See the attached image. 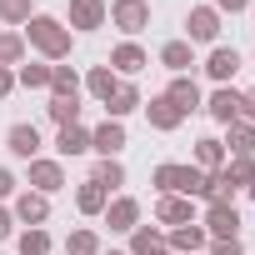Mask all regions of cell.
<instances>
[{"instance_id":"25","label":"cell","mask_w":255,"mask_h":255,"mask_svg":"<svg viewBox=\"0 0 255 255\" xmlns=\"http://www.w3.org/2000/svg\"><path fill=\"white\" fill-rule=\"evenodd\" d=\"M220 145H225V155H255V125L250 120H230Z\"/></svg>"},{"instance_id":"6","label":"cell","mask_w":255,"mask_h":255,"mask_svg":"<svg viewBox=\"0 0 255 255\" xmlns=\"http://www.w3.org/2000/svg\"><path fill=\"white\" fill-rule=\"evenodd\" d=\"M105 20H110V0H70V10H65L70 35H95Z\"/></svg>"},{"instance_id":"1","label":"cell","mask_w":255,"mask_h":255,"mask_svg":"<svg viewBox=\"0 0 255 255\" xmlns=\"http://www.w3.org/2000/svg\"><path fill=\"white\" fill-rule=\"evenodd\" d=\"M20 35H25V45H30L40 60H50V65L70 60V45H75V35H70V25H65L60 15H45V10H35V15L20 25Z\"/></svg>"},{"instance_id":"40","label":"cell","mask_w":255,"mask_h":255,"mask_svg":"<svg viewBox=\"0 0 255 255\" xmlns=\"http://www.w3.org/2000/svg\"><path fill=\"white\" fill-rule=\"evenodd\" d=\"M240 120H250V125H255V90H245V95H240Z\"/></svg>"},{"instance_id":"23","label":"cell","mask_w":255,"mask_h":255,"mask_svg":"<svg viewBox=\"0 0 255 255\" xmlns=\"http://www.w3.org/2000/svg\"><path fill=\"white\" fill-rule=\"evenodd\" d=\"M105 205H110V190H105V185H95V180L85 175V180L75 185V210L95 220V215H105Z\"/></svg>"},{"instance_id":"39","label":"cell","mask_w":255,"mask_h":255,"mask_svg":"<svg viewBox=\"0 0 255 255\" xmlns=\"http://www.w3.org/2000/svg\"><path fill=\"white\" fill-rule=\"evenodd\" d=\"M15 235V215H10V205H0V240H10Z\"/></svg>"},{"instance_id":"20","label":"cell","mask_w":255,"mask_h":255,"mask_svg":"<svg viewBox=\"0 0 255 255\" xmlns=\"http://www.w3.org/2000/svg\"><path fill=\"white\" fill-rule=\"evenodd\" d=\"M115 85H120V75H115L110 65H90V70L80 75V90H85L90 100H100V105H105V100L115 95Z\"/></svg>"},{"instance_id":"24","label":"cell","mask_w":255,"mask_h":255,"mask_svg":"<svg viewBox=\"0 0 255 255\" xmlns=\"http://www.w3.org/2000/svg\"><path fill=\"white\" fill-rule=\"evenodd\" d=\"M195 170H205V175H215V170H225V145H220V135H200L195 140V160H190Z\"/></svg>"},{"instance_id":"19","label":"cell","mask_w":255,"mask_h":255,"mask_svg":"<svg viewBox=\"0 0 255 255\" xmlns=\"http://www.w3.org/2000/svg\"><path fill=\"white\" fill-rule=\"evenodd\" d=\"M140 105H145L140 85H135V80H120V85H115V95L105 100V115H110V120H125V115H135Z\"/></svg>"},{"instance_id":"37","label":"cell","mask_w":255,"mask_h":255,"mask_svg":"<svg viewBox=\"0 0 255 255\" xmlns=\"http://www.w3.org/2000/svg\"><path fill=\"white\" fill-rule=\"evenodd\" d=\"M15 190H20L15 170H10V165H0V205H5V200H15Z\"/></svg>"},{"instance_id":"17","label":"cell","mask_w":255,"mask_h":255,"mask_svg":"<svg viewBox=\"0 0 255 255\" xmlns=\"http://www.w3.org/2000/svg\"><path fill=\"white\" fill-rule=\"evenodd\" d=\"M165 100H170L180 115H190V110H200V105H205V95H200L195 75H170V85H165Z\"/></svg>"},{"instance_id":"2","label":"cell","mask_w":255,"mask_h":255,"mask_svg":"<svg viewBox=\"0 0 255 255\" xmlns=\"http://www.w3.org/2000/svg\"><path fill=\"white\" fill-rule=\"evenodd\" d=\"M150 185H155L160 195L200 200V195H205V170H195L190 160H185V165H180V160H165V165H155V170H150Z\"/></svg>"},{"instance_id":"44","label":"cell","mask_w":255,"mask_h":255,"mask_svg":"<svg viewBox=\"0 0 255 255\" xmlns=\"http://www.w3.org/2000/svg\"><path fill=\"white\" fill-rule=\"evenodd\" d=\"M250 15H255V0H250Z\"/></svg>"},{"instance_id":"22","label":"cell","mask_w":255,"mask_h":255,"mask_svg":"<svg viewBox=\"0 0 255 255\" xmlns=\"http://www.w3.org/2000/svg\"><path fill=\"white\" fill-rule=\"evenodd\" d=\"M160 65L170 70V75H190V65H195V45L180 35V40H165L160 45Z\"/></svg>"},{"instance_id":"8","label":"cell","mask_w":255,"mask_h":255,"mask_svg":"<svg viewBox=\"0 0 255 255\" xmlns=\"http://www.w3.org/2000/svg\"><path fill=\"white\" fill-rule=\"evenodd\" d=\"M10 215H15V225H45V220H50V195L20 185L15 200H10Z\"/></svg>"},{"instance_id":"38","label":"cell","mask_w":255,"mask_h":255,"mask_svg":"<svg viewBox=\"0 0 255 255\" xmlns=\"http://www.w3.org/2000/svg\"><path fill=\"white\" fill-rule=\"evenodd\" d=\"M210 5H215L220 15H240V10H250V0H210Z\"/></svg>"},{"instance_id":"13","label":"cell","mask_w":255,"mask_h":255,"mask_svg":"<svg viewBox=\"0 0 255 255\" xmlns=\"http://www.w3.org/2000/svg\"><path fill=\"white\" fill-rule=\"evenodd\" d=\"M205 245H210V235H205V225H200V220L165 230V250H175V255H205Z\"/></svg>"},{"instance_id":"4","label":"cell","mask_w":255,"mask_h":255,"mask_svg":"<svg viewBox=\"0 0 255 255\" xmlns=\"http://www.w3.org/2000/svg\"><path fill=\"white\" fill-rule=\"evenodd\" d=\"M220 10L215 5H190L185 10V40L190 45H220Z\"/></svg>"},{"instance_id":"26","label":"cell","mask_w":255,"mask_h":255,"mask_svg":"<svg viewBox=\"0 0 255 255\" xmlns=\"http://www.w3.org/2000/svg\"><path fill=\"white\" fill-rule=\"evenodd\" d=\"M50 250H55V240H50L45 225H25L15 235V255H50Z\"/></svg>"},{"instance_id":"3","label":"cell","mask_w":255,"mask_h":255,"mask_svg":"<svg viewBox=\"0 0 255 255\" xmlns=\"http://www.w3.org/2000/svg\"><path fill=\"white\" fill-rule=\"evenodd\" d=\"M105 25H115L125 40H135L150 25V0H110V20Z\"/></svg>"},{"instance_id":"27","label":"cell","mask_w":255,"mask_h":255,"mask_svg":"<svg viewBox=\"0 0 255 255\" xmlns=\"http://www.w3.org/2000/svg\"><path fill=\"white\" fill-rule=\"evenodd\" d=\"M165 250V230L160 225H135L130 230V255H160Z\"/></svg>"},{"instance_id":"14","label":"cell","mask_w":255,"mask_h":255,"mask_svg":"<svg viewBox=\"0 0 255 255\" xmlns=\"http://www.w3.org/2000/svg\"><path fill=\"white\" fill-rule=\"evenodd\" d=\"M240 65H245V60H240L235 45H210V55H205V75H210L215 85H230Z\"/></svg>"},{"instance_id":"29","label":"cell","mask_w":255,"mask_h":255,"mask_svg":"<svg viewBox=\"0 0 255 255\" xmlns=\"http://www.w3.org/2000/svg\"><path fill=\"white\" fill-rule=\"evenodd\" d=\"M25 55H30V45L20 30H0V65L15 70V65H25Z\"/></svg>"},{"instance_id":"18","label":"cell","mask_w":255,"mask_h":255,"mask_svg":"<svg viewBox=\"0 0 255 255\" xmlns=\"http://www.w3.org/2000/svg\"><path fill=\"white\" fill-rule=\"evenodd\" d=\"M190 220H195V200H185V195H160L155 200V225L175 230V225H190Z\"/></svg>"},{"instance_id":"30","label":"cell","mask_w":255,"mask_h":255,"mask_svg":"<svg viewBox=\"0 0 255 255\" xmlns=\"http://www.w3.org/2000/svg\"><path fill=\"white\" fill-rule=\"evenodd\" d=\"M15 85H25V90H50V60H25V65H15Z\"/></svg>"},{"instance_id":"43","label":"cell","mask_w":255,"mask_h":255,"mask_svg":"<svg viewBox=\"0 0 255 255\" xmlns=\"http://www.w3.org/2000/svg\"><path fill=\"white\" fill-rule=\"evenodd\" d=\"M100 255H130V250H100Z\"/></svg>"},{"instance_id":"21","label":"cell","mask_w":255,"mask_h":255,"mask_svg":"<svg viewBox=\"0 0 255 255\" xmlns=\"http://www.w3.org/2000/svg\"><path fill=\"white\" fill-rule=\"evenodd\" d=\"M75 155H90V130H85V125H60L55 160H75Z\"/></svg>"},{"instance_id":"10","label":"cell","mask_w":255,"mask_h":255,"mask_svg":"<svg viewBox=\"0 0 255 255\" xmlns=\"http://www.w3.org/2000/svg\"><path fill=\"white\" fill-rule=\"evenodd\" d=\"M100 220L110 225V235H130V230L140 225V200H135V195H110V205H105Z\"/></svg>"},{"instance_id":"15","label":"cell","mask_w":255,"mask_h":255,"mask_svg":"<svg viewBox=\"0 0 255 255\" xmlns=\"http://www.w3.org/2000/svg\"><path fill=\"white\" fill-rule=\"evenodd\" d=\"M200 225H205V235H210V240H230V235H240V225H245V220H240V210H235V205H205V220H200Z\"/></svg>"},{"instance_id":"41","label":"cell","mask_w":255,"mask_h":255,"mask_svg":"<svg viewBox=\"0 0 255 255\" xmlns=\"http://www.w3.org/2000/svg\"><path fill=\"white\" fill-rule=\"evenodd\" d=\"M10 90H15V70H5V65H0V100H5Z\"/></svg>"},{"instance_id":"45","label":"cell","mask_w":255,"mask_h":255,"mask_svg":"<svg viewBox=\"0 0 255 255\" xmlns=\"http://www.w3.org/2000/svg\"><path fill=\"white\" fill-rule=\"evenodd\" d=\"M160 255H175V250H160Z\"/></svg>"},{"instance_id":"5","label":"cell","mask_w":255,"mask_h":255,"mask_svg":"<svg viewBox=\"0 0 255 255\" xmlns=\"http://www.w3.org/2000/svg\"><path fill=\"white\" fill-rule=\"evenodd\" d=\"M25 190H40V195L65 190V160H55V155H35V160L25 165Z\"/></svg>"},{"instance_id":"11","label":"cell","mask_w":255,"mask_h":255,"mask_svg":"<svg viewBox=\"0 0 255 255\" xmlns=\"http://www.w3.org/2000/svg\"><path fill=\"white\" fill-rule=\"evenodd\" d=\"M240 95H245V90H235V85H215L200 110H205L215 125H230V120H240Z\"/></svg>"},{"instance_id":"33","label":"cell","mask_w":255,"mask_h":255,"mask_svg":"<svg viewBox=\"0 0 255 255\" xmlns=\"http://www.w3.org/2000/svg\"><path fill=\"white\" fill-rule=\"evenodd\" d=\"M30 15H35V0H0V25L5 30H20Z\"/></svg>"},{"instance_id":"12","label":"cell","mask_w":255,"mask_h":255,"mask_svg":"<svg viewBox=\"0 0 255 255\" xmlns=\"http://www.w3.org/2000/svg\"><path fill=\"white\" fill-rule=\"evenodd\" d=\"M40 145H45V140H40V130H35L30 120H15L10 130H5V150H10L15 160H25V165L40 155Z\"/></svg>"},{"instance_id":"35","label":"cell","mask_w":255,"mask_h":255,"mask_svg":"<svg viewBox=\"0 0 255 255\" xmlns=\"http://www.w3.org/2000/svg\"><path fill=\"white\" fill-rule=\"evenodd\" d=\"M225 175H230L235 190H245L255 180V155H225Z\"/></svg>"},{"instance_id":"16","label":"cell","mask_w":255,"mask_h":255,"mask_svg":"<svg viewBox=\"0 0 255 255\" xmlns=\"http://www.w3.org/2000/svg\"><path fill=\"white\" fill-rule=\"evenodd\" d=\"M140 110H145V120H150V130H160V135H170V130H180V125H185V115L165 100V90H160V95H150Z\"/></svg>"},{"instance_id":"32","label":"cell","mask_w":255,"mask_h":255,"mask_svg":"<svg viewBox=\"0 0 255 255\" xmlns=\"http://www.w3.org/2000/svg\"><path fill=\"white\" fill-rule=\"evenodd\" d=\"M50 95H65V100H70V95H80V70H75V65H65V60H60V65H50Z\"/></svg>"},{"instance_id":"9","label":"cell","mask_w":255,"mask_h":255,"mask_svg":"<svg viewBox=\"0 0 255 255\" xmlns=\"http://www.w3.org/2000/svg\"><path fill=\"white\" fill-rule=\"evenodd\" d=\"M105 65H110L120 80H135V75L150 65V55H145V45H140V40H120V45L110 50V60H105Z\"/></svg>"},{"instance_id":"36","label":"cell","mask_w":255,"mask_h":255,"mask_svg":"<svg viewBox=\"0 0 255 255\" xmlns=\"http://www.w3.org/2000/svg\"><path fill=\"white\" fill-rule=\"evenodd\" d=\"M205 255H245V245H240V235H230V240H210Z\"/></svg>"},{"instance_id":"28","label":"cell","mask_w":255,"mask_h":255,"mask_svg":"<svg viewBox=\"0 0 255 255\" xmlns=\"http://www.w3.org/2000/svg\"><path fill=\"white\" fill-rule=\"evenodd\" d=\"M105 245H100V230L95 225H75L70 235H65V255H100Z\"/></svg>"},{"instance_id":"42","label":"cell","mask_w":255,"mask_h":255,"mask_svg":"<svg viewBox=\"0 0 255 255\" xmlns=\"http://www.w3.org/2000/svg\"><path fill=\"white\" fill-rule=\"evenodd\" d=\"M245 195H250V205H255V180H250V185H245Z\"/></svg>"},{"instance_id":"7","label":"cell","mask_w":255,"mask_h":255,"mask_svg":"<svg viewBox=\"0 0 255 255\" xmlns=\"http://www.w3.org/2000/svg\"><path fill=\"white\" fill-rule=\"evenodd\" d=\"M125 120H100V125H90V155H100V160H110V155H120L125 150Z\"/></svg>"},{"instance_id":"34","label":"cell","mask_w":255,"mask_h":255,"mask_svg":"<svg viewBox=\"0 0 255 255\" xmlns=\"http://www.w3.org/2000/svg\"><path fill=\"white\" fill-rule=\"evenodd\" d=\"M45 115L55 120V125H80V95H50V105H45Z\"/></svg>"},{"instance_id":"31","label":"cell","mask_w":255,"mask_h":255,"mask_svg":"<svg viewBox=\"0 0 255 255\" xmlns=\"http://www.w3.org/2000/svg\"><path fill=\"white\" fill-rule=\"evenodd\" d=\"M90 180H95V185H105L110 195H120V185H125V165H120V155H110V160H95Z\"/></svg>"}]
</instances>
